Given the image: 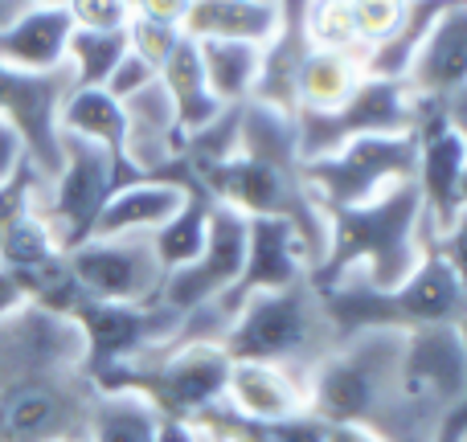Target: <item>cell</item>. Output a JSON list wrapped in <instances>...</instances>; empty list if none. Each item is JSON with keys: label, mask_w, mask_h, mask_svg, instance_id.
Wrapping results in <instances>:
<instances>
[{"label": "cell", "mask_w": 467, "mask_h": 442, "mask_svg": "<svg viewBox=\"0 0 467 442\" xmlns=\"http://www.w3.org/2000/svg\"><path fill=\"white\" fill-rule=\"evenodd\" d=\"M74 29H90V33H119L131 21V5L128 0H66Z\"/></svg>", "instance_id": "cell-33"}, {"label": "cell", "mask_w": 467, "mask_h": 442, "mask_svg": "<svg viewBox=\"0 0 467 442\" xmlns=\"http://www.w3.org/2000/svg\"><path fill=\"white\" fill-rule=\"evenodd\" d=\"M57 131L74 139H87V144L111 152L115 160H123L128 119H123V103L115 95H107L103 87H74L66 95L62 111H57Z\"/></svg>", "instance_id": "cell-25"}, {"label": "cell", "mask_w": 467, "mask_h": 442, "mask_svg": "<svg viewBox=\"0 0 467 442\" xmlns=\"http://www.w3.org/2000/svg\"><path fill=\"white\" fill-rule=\"evenodd\" d=\"M123 119H128V136H123V160L136 169L140 177H164L185 160L189 136L177 123V107H172L169 90L161 78L148 82L131 98H123Z\"/></svg>", "instance_id": "cell-17"}, {"label": "cell", "mask_w": 467, "mask_h": 442, "mask_svg": "<svg viewBox=\"0 0 467 442\" xmlns=\"http://www.w3.org/2000/svg\"><path fill=\"white\" fill-rule=\"evenodd\" d=\"M226 406L230 414L246 422H287L307 414V377L279 365L258 361H234L226 381Z\"/></svg>", "instance_id": "cell-19"}, {"label": "cell", "mask_w": 467, "mask_h": 442, "mask_svg": "<svg viewBox=\"0 0 467 442\" xmlns=\"http://www.w3.org/2000/svg\"><path fill=\"white\" fill-rule=\"evenodd\" d=\"M307 274H312V254H307L304 238L296 233V225L283 218H250L242 274L226 295L210 307V315L218 320V328L226 332L246 299L266 295V291H283V287H291V283H304Z\"/></svg>", "instance_id": "cell-15"}, {"label": "cell", "mask_w": 467, "mask_h": 442, "mask_svg": "<svg viewBox=\"0 0 467 442\" xmlns=\"http://www.w3.org/2000/svg\"><path fill=\"white\" fill-rule=\"evenodd\" d=\"M406 87L414 98H447L467 87V5L451 0L435 29L427 33L422 49L414 54L410 70H406Z\"/></svg>", "instance_id": "cell-20"}, {"label": "cell", "mask_w": 467, "mask_h": 442, "mask_svg": "<svg viewBox=\"0 0 467 442\" xmlns=\"http://www.w3.org/2000/svg\"><path fill=\"white\" fill-rule=\"evenodd\" d=\"M414 164H419L414 131H406V136H361L348 139L332 156L307 160L304 180L312 189L316 205L324 213H332V210L369 205L378 197H386L389 189L414 180Z\"/></svg>", "instance_id": "cell-6"}, {"label": "cell", "mask_w": 467, "mask_h": 442, "mask_svg": "<svg viewBox=\"0 0 467 442\" xmlns=\"http://www.w3.org/2000/svg\"><path fill=\"white\" fill-rule=\"evenodd\" d=\"M431 254L443 258V262L451 266V274L460 279V287L467 291V210H460L443 233L431 238Z\"/></svg>", "instance_id": "cell-34"}, {"label": "cell", "mask_w": 467, "mask_h": 442, "mask_svg": "<svg viewBox=\"0 0 467 442\" xmlns=\"http://www.w3.org/2000/svg\"><path fill=\"white\" fill-rule=\"evenodd\" d=\"M210 213H213V197L193 180V189H189L185 205H181V210L152 233L156 262H161L164 274H172V271H181V266H189V262H193V258L205 250V238H210Z\"/></svg>", "instance_id": "cell-27"}, {"label": "cell", "mask_w": 467, "mask_h": 442, "mask_svg": "<svg viewBox=\"0 0 467 442\" xmlns=\"http://www.w3.org/2000/svg\"><path fill=\"white\" fill-rule=\"evenodd\" d=\"M70 90H74L70 66H57V70H16V66L0 62V119L21 136L29 164L46 180L62 164L57 111H62Z\"/></svg>", "instance_id": "cell-11"}, {"label": "cell", "mask_w": 467, "mask_h": 442, "mask_svg": "<svg viewBox=\"0 0 467 442\" xmlns=\"http://www.w3.org/2000/svg\"><path fill=\"white\" fill-rule=\"evenodd\" d=\"M320 442H381L373 430L365 427H348V422H337V427H324Z\"/></svg>", "instance_id": "cell-40"}, {"label": "cell", "mask_w": 467, "mask_h": 442, "mask_svg": "<svg viewBox=\"0 0 467 442\" xmlns=\"http://www.w3.org/2000/svg\"><path fill=\"white\" fill-rule=\"evenodd\" d=\"M222 348L230 361L279 365L299 377H312L316 365L337 348V336L328 328L312 279H304L283 291L246 299L230 328L222 332Z\"/></svg>", "instance_id": "cell-4"}, {"label": "cell", "mask_w": 467, "mask_h": 442, "mask_svg": "<svg viewBox=\"0 0 467 442\" xmlns=\"http://www.w3.org/2000/svg\"><path fill=\"white\" fill-rule=\"evenodd\" d=\"M197 49H202L205 82L222 107H242L254 98L263 49L246 46V41H197Z\"/></svg>", "instance_id": "cell-26"}, {"label": "cell", "mask_w": 467, "mask_h": 442, "mask_svg": "<svg viewBox=\"0 0 467 442\" xmlns=\"http://www.w3.org/2000/svg\"><path fill=\"white\" fill-rule=\"evenodd\" d=\"M82 332V369L87 377H103V373L119 369V365L136 361V356L152 353V348L169 344L181 336V324L185 315L169 312L164 303H95V299H82L70 315Z\"/></svg>", "instance_id": "cell-10"}, {"label": "cell", "mask_w": 467, "mask_h": 442, "mask_svg": "<svg viewBox=\"0 0 467 442\" xmlns=\"http://www.w3.org/2000/svg\"><path fill=\"white\" fill-rule=\"evenodd\" d=\"M29 160V152H25V144H21V136H16L13 128H8L5 119H0V185H5L8 177H13L21 164Z\"/></svg>", "instance_id": "cell-37"}, {"label": "cell", "mask_w": 467, "mask_h": 442, "mask_svg": "<svg viewBox=\"0 0 467 442\" xmlns=\"http://www.w3.org/2000/svg\"><path fill=\"white\" fill-rule=\"evenodd\" d=\"M246 233H250V218L213 201L205 250L189 266L164 274V287L156 303H164L177 315H193L202 307H213L238 283L242 262H246Z\"/></svg>", "instance_id": "cell-13"}, {"label": "cell", "mask_w": 467, "mask_h": 442, "mask_svg": "<svg viewBox=\"0 0 467 442\" xmlns=\"http://www.w3.org/2000/svg\"><path fill=\"white\" fill-rule=\"evenodd\" d=\"M25 303V291H21V283L13 279L8 271H0V320H5L8 312H16V307Z\"/></svg>", "instance_id": "cell-42"}, {"label": "cell", "mask_w": 467, "mask_h": 442, "mask_svg": "<svg viewBox=\"0 0 467 442\" xmlns=\"http://www.w3.org/2000/svg\"><path fill=\"white\" fill-rule=\"evenodd\" d=\"M419 119V98L410 95L402 78H373L365 74V82L345 98V107L328 115H296V131H299V156L320 160L332 156L337 148H345L348 139L361 136H406L414 131Z\"/></svg>", "instance_id": "cell-9"}, {"label": "cell", "mask_w": 467, "mask_h": 442, "mask_svg": "<svg viewBox=\"0 0 467 442\" xmlns=\"http://www.w3.org/2000/svg\"><path fill=\"white\" fill-rule=\"evenodd\" d=\"M304 37L312 49H328V54H353L365 62L361 37L353 25V8L348 0H307L304 13Z\"/></svg>", "instance_id": "cell-30"}, {"label": "cell", "mask_w": 467, "mask_h": 442, "mask_svg": "<svg viewBox=\"0 0 467 442\" xmlns=\"http://www.w3.org/2000/svg\"><path fill=\"white\" fill-rule=\"evenodd\" d=\"M181 37H185V33H181L177 25H161V21H148V16H131L128 21V49L136 57H144L156 74L169 62V54L177 49Z\"/></svg>", "instance_id": "cell-32"}, {"label": "cell", "mask_w": 467, "mask_h": 442, "mask_svg": "<svg viewBox=\"0 0 467 442\" xmlns=\"http://www.w3.org/2000/svg\"><path fill=\"white\" fill-rule=\"evenodd\" d=\"M128 180H140L136 169H128L123 160H115L111 152L87 144V139L62 136V164L49 177L46 185V201H41V213H46L49 230H54L57 246L70 254L74 246L95 233V221L103 213V205L111 201V193Z\"/></svg>", "instance_id": "cell-8"}, {"label": "cell", "mask_w": 467, "mask_h": 442, "mask_svg": "<svg viewBox=\"0 0 467 442\" xmlns=\"http://www.w3.org/2000/svg\"><path fill=\"white\" fill-rule=\"evenodd\" d=\"M161 87L169 90L172 107H177V123L185 136H197L205 131L213 119H218L226 107L218 103V95L205 82V66H202V49H197L193 37H181L177 49L169 54V62L161 66Z\"/></svg>", "instance_id": "cell-23"}, {"label": "cell", "mask_w": 467, "mask_h": 442, "mask_svg": "<svg viewBox=\"0 0 467 442\" xmlns=\"http://www.w3.org/2000/svg\"><path fill=\"white\" fill-rule=\"evenodd\" d=\"M33 5H66V0H33Z\"/></svg>", "instance_id": "cell-44"}, {"label": "cell", "mask_w": 467, "mask_h": 442, "mask_svg": "<svg viewBox=\"0 0 467 442\" xmlns=\"http://www.w3.org/2000/svg\"><path fill=\"white\" fill-rule=\"evenodd\" d=\"M161 414L136 394H99L87 442H156Z\"/></svg>", "instance_id": "cell-28"}, {"label": "cell", "mask_w": 467, "mask_h": 442, "mask_svg": "<svg viewBox=\"0 0 467 442\" xmlns=\"http://www.w3.org/2000/svg\"><path fill=\"white\" fill-rule=\"evenodd\" d=\"M324 218H328V242L320 266L307 274L312 287L357 279L373 291H394L419 271L431 250L427 213L414 180L389 189L369 205L332 210Z\"/></svg>", "instance_id": "cell-2"}, {"label": "cell", "mask_w": 467, "mask_h": 442, "mask_svg": "<svg viewBox=\"0 0 467 442\" xmlns=\"http://www.w3.org/2000/svg\"><path fill=\"white\" fill-rule=\"evenodd\" d=\"M193 172V169H189ZM197 185L218 205L242 213V218H283L296 225L312 254V271L324 258L328 242V218L316 205L304 180V156H299L296 115L275 111L263 103H242L238 115V152L210 169L193 172Z\"/></svg>", "instance_id": "cell-1"}, {"label": "cell", "mask_w": 467, "mask_h": 442, "mask_svg": "<svg viewBox=\"0 0 467 442\" xmlns=\"http://www.w3.org/2000/svg\"><path fill=\"white\" fill-rule=\"evenodd\" d=\"M74 21L62 5H29L8 29H0V62L16 70H57L66 66V41Z\"/></svg>", "instance_id": "cell-22"}, {"label": "cell", "mask_w": 467, "mask_h": 442, "mask_svg": "<svg viewBox=\"0 0 467 442\" xmlns=\"http://www.w3.org/2000/svg\"><path fill=\"white\" fill-rule=\"evenodd\" d=\"M189 5H193V0H136V5H131V16H148V21L177 25V29H181Z\"/></svg>", "instance_id": "cell-36"}, {"label": "cell", "mask_w": 467, "mask_h": 442, "mask_svg": "<svg viewBox=\"0 0 467 442\" xmlns=\"http://www.w3.org/2000/svg\"><path fill=\"white\" fill-rule=\"evenodd\" d=\"M230 356L222 340H169L136 361L95 377L99 394H136L161 418L197 422L205 410L226 402Z\"/></svg>", "instance_id": "cell-5"}, {"label": "cell", "mask_w": 467, "mask_h": 442, "mask_svg": "<svg viewBox=\"0 0 467 442\" xmlns=\"http://www.w3.org/2000/svg\"><path fill=\"white\" fill-rule=\"evenodd\" d=\"M193 172L181 160L172 172L164 177H140L128 180L111 193V201L103 205L95 221V233L90 238H152L172 213L185 205L189 189H193Z\"/></svg>", "instance_id": "cell-18"}, {"label": "cell", "mask_w": 467, "mask_h": 442, "mask_svg": "<svg viewBox=\"0 0 467 442\" xmlns=\"http://www.w3.org/2000/svg\"><path fill=\"white\" fill-rule=\"evenodd\" d=\"M87 369H54L0 389V442H87L95 414Z\"/></svg>", "instance_id": "cell-7"}, {"label": "cell", "mask_w": 467, "mask_h": 442, "mask_svg": "<svg viewBox=\"0 0 467 442\" xmlns=\"http://www.w3.org/2000/svg\"><path fill=\"white\" fill-rule=\"evenodd\" d=\"M283 29L279 0H193L181 33L193 41H246L266 49Z\"/></svg>", "instance_id": "cell-21"}, {"label": "cell", "mask_w": 467, "mask_h": 442, "mask_svg": "<svg viewBox=\"0 0 467 442\" xmlns=\"http://www.w3.org/2000/svg\"><path fill=\"white\" fill-rule=\"evenodd\" d=\"M414 139H419V164H414V185L422 197L431 238L443 233L455 221L460 205V180L467 169V144L463 136L443 119V107L435 98H419V119H414Z\"/></svg>", "instance_id": "cell-16"}, {"label": "cell", "mask_w": 467, "mask_h": 442, "mask_svg": "<svg viewBox=\"0 0 467 442\" xmlns=\"http://www.w3.org/2000/svg\"><path fill=\"white\" fill-rule=\"evenodd\" d=\"M128 54V29L119 33H90L74 29L66 41V66L74 74V87H107L111 70Z\"/></svg>", "instance_id": "cell-29"}, {"label": "cell", "mask_w": 467, "mask_h": 442, "mask_svg": "<svg viewBox=\"0 0 467 442\" xmlns=\"http://www.w3.org/2000/svg\"><path fill=\"white\" fill-rule=\"evenodd\" d=\"M82 332L70 315L21 303L0 320V389L54 369H82Z\"/></svg>", "instance_id": "cell-14"}, {"label": "cell", "mask_w": 467, "mask_h": 442, "mask_svg": "<svg viewBox=\"0 0 467 442\" xmlns=\"http://www.w3.org/2000/svg\"><path fill=\"white\" fill-rule=\"evenodd\" d=\"M406 332H361L324 356L307 377V414L324 427H365L381 435L398 397V361Z\"/></svg>", "instance_id": "cell-3"}, {"label": "cell", "mask_w": 467, "mask_h": 442, "mask_svg": "<svg viewBox=\"0 0 467 442\" xmlns=\"http://www.w3.org/2000/svg\"><path fill=\"white\" fill-rule=\"evenodd\" d=\"M148 82H156V70L144 62V57H136V54L128 49V54L119 57V66L111 70V78H107L103 90H107V95H115V98L123 103V98H131L136 90H144Z\"/></svg>", "instance_id": "cell-35"}, {"label": "cell", "mask_w": 467, "mask_h": 442, "mask_svg": "<svg viewBox=\"0 0 467 442\" xmlns=\"http://www.w3.org/2000/svg\"><path fill=\"white\" fill-rule=\"evenodd\" d=\"M82 299L95 303L144 307L161 299L164 271L156 262L152 238H87L66 254Z\"/></svg>", "instance_id": "cell-12"}, {"label": "cell", "mask_w": 467, "mask_h": 442, "mask_svg": "<svg viewBox=\"0 0 467 442\" xmlns=\"http://www.w3.org/2000/svg\"><path fill=\"white\" fill-rule=\"evenodd\" d=\"M460 205L467 210V169H463V180H460Z\"/></svg>", "instance_id": "cell-43"}, {"label": "cell", "mask_w": 467, "mask_h": 442, "mask_svg": "<svg viewBox=\"0 0 467 442\" xmlns=\"http://www.w3.org/2000/svg\"><path fill=\"white\" fill-rule=\"evenodd\" d=\"M439 107H443V119L460 131L463 144H467V87L455 90V95H447V98H439Z\"/></svg>", "instance_id": "cell-39"}, {"label": "cell", "mask_w": 467, "mask_h": 442, "mask_svg": "<svg viewBox=\"0 0 467 442\" xmlns=\"http://www.w3.org/2000/svg\"><path fill=\"white\" fill-rule=\"evenodd\" d=\"M365 82V62L353 54L307 49L296 70V115H328L345 107V98Z\"/></svg>", "instance_id": "cell-24"}, {"label": "cell", "mask_w": 467, "mask_h": 442, "mask_svg": "<svg viewBox=\"0 0 467 442\" xmlns=\"http://www.w3.org/2000/svg\"><path fill=\"white\" fill-rule=\"evenodd\" d=\"M156 442H210L205 430L197 422H181V418H161L156 422Z\"/></svg>", "instance_id": "cell-38"}, {"label": "cell", "mask_w": 467, "mask_h": 442, "mask_svg": "<svg viewBox=\"0 0 467 442\" xmlns=\"http://www.w3.org/2000/svg\"><path fill=\"white\" fill-rule=\"evenodd\" d=\"M463 5H467V0H463Z\"/></svg>", "instance_id": "cell-46"}, {"label": "cell", "mask_w": 467, "mask_h": 442, "mask_svg": "<svg viewBox=\"0 0 467 442\" xmlns=\"http://www.w3.org/2000/svg\"><path fill=\"white\" fill-rule=\"evenodd\" d=\"M431 442H467V402L435 430V438H431Z\"/></svg>", "instance_id": "cell-41"}, {"label": "cell", "mask_w": 467, "mask_h": 442, "mask_svg": "<svg viewBox=\"0 0 467 442\" xmlns=\"http://www.w3.org/2000/svg\"><path fill=\"white\" fill-rule=\"evenodd\" d=\"M353 8V25H357V37H361V49L365 57L373 49H381L406 21V8L410 0H348Z\"/></svg>", "instance_id": "cell-31"}, {"label": "cell", "mask_w": 467, "mask_h": 442, "mask_svg": "<svg viewBox=\"0 0 467 442\" xmlns=\"http://www.w3.org/2000/svg\"><path fill=\"white\" fill-rule=\"evenodd\" d=\"M128 5H136V0H128Z\"/></svg>", "instance_id": "cell-45"}]
</instances>
